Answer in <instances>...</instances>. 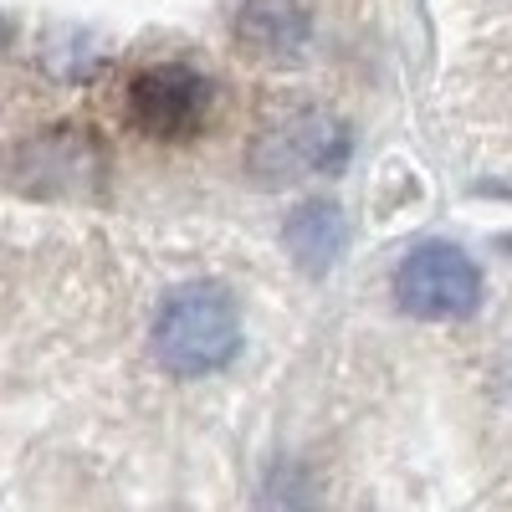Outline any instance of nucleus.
<instances>
[{
    "label": "nucleus",
    "instance_id": "obj_5",
    "mask_svg": "<svg viewBox=\"0 0 512 512\" xmlns=\"http://www.w3.org/2000/svg\"><path fill=\"white\" fill-rule=\"evenodd\" d=\"M349 154L344 123L328 113H297L277 123L272 134L251 149V169H262L267 185H282L292 175H318V169H338Z\"/></svg>",
    "mask_w": 512,
    "mask_h": 512
},
{
    "label": "nucleus",
    "instance_id": "obj_1",
    "mask_svg": "<svg viewBox=\"0 0 512 512\" xmlns=\"http://www.w3.org/2000/svg\"><path fill=\"white\" fill-rule=\"evenodd\" d=\"M241 349V313L226 287H180L154 318V359L169 374H216Z\"/></svg>",
    "mask_w": 512,
    "mask_h": 512
},
{
    "label": "nucleus",
    "instance_id": "obj_2",
    "mask_svg": "<svg viewBox=\"0 0 512 512\" xmlns=\"http://www.w3.org/2000/svg\"><path fill=\"white\" fill-rule=\"evenodd\" d=\"M0 180L31 200H77L103 180V144L77 123L41 128L0 154Z\"/></svg>",
    "mask_w": 512,
    "mask_h": 512
},
{
    "label": "nucleus",
    "instance_id": "obj_6",
    "mask_svg": "<svg viewBox=\"0 0 512 512\" xmlns=\"http://www.w3.org/2000/svg\"><path fill=\"white\" fill-rule=\"evenodd\" d=\"M236 41L262 62H297L308 47V16L292 0H251L236 16Z\"/></svg>",
    "mask_w": 512,
    "mask_h": 512
},
{
    "label": "nucleus",
    "instance_id": "obj_4",
    "mask_svg": "<svg viewBox=\"0 0 512 512\" xmlns=\"http://www.w3.org/2000/svg\"><path fill=\"white\" fill-rule=\"evenodd\" d=\"M210 113V82L190 67H149L128 82V118L154 139H185Z\"/></svg>",
    "mask_w": 512,
    "mask_h": 512
},
{
    "label": "nucleus",
    "instance_id": "obj_7",
    "mask_svg": "<svg viewBox=\"0 0 512 512\" xmlns=\"http://www.w3.org/2000/svg\"><path fill=\"white\" fill-rule=\"evenodd\" d=\"M287 251H292V262H297V267L328 272V267H333V256L344 251V216H338L328 200L303 205V210H297V216L287 221Z\"/></svg>",
    "mask_w": 512,
    "mask_h": 512
},
{
    "label": "nucleus",
    "instance_id": "obj_3",
    "mask_svg": "<svg viewBox=\"0 0 512 512\" xmlns=\"http://www.w3.org/2000/svg\"><path fill=\"white\" fill-rule=\"evenodd\" d=\"M482 297V272L456 246H420L395 272V303L410 318H466Z\"/></svg>",
    "mask_w": 512,
    "mask_h": 512
},
{
    "label": "nucleus",
    "instance_id": "obj_8",
    "mask_svg": "<svg viewBox=\"0 0 512 512\" xmlns=\"http://www.w3.org/2000/svg\"><path fill=\"white\" fill-rule=\"evenodd\" d=\"M0 47H6V21H0Z\"/></svg>",
    "mask_w": 512,
    "mask_h": 512
}]
</instances>
